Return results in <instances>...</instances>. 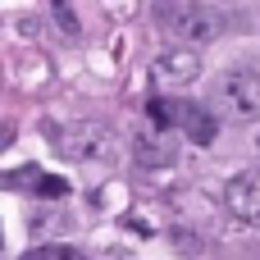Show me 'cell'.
Segmentation results:
<instances>
[{"label": "cell", "instance_id": "6", "mask_svg": "<svg viewBox=\"0 0 260 260\" xmlns=\"http://www.w3.org/2000/svg\"><path fill=\"white\" fill-rule=\"evenodd\" d=\"M197 73H201V50L169 46V50H160V59H155V78L169 82V87H187Z\"/></svg>", "mask_w": 260, "mask_h": 260}, {"label": "cell", "instance_id": "9", "mask_svg": "<svg viewBox=\"0 0 260 260\" xmlns=\"http://www.w3.org/2000/svg\"><path fill=\"white\" fill-rule=\"evenodd\" d=\"M64 233V229H73V219L69 215H55V210H37V219H32V238H46V233Z\"/></svg>", "mask_w": 260, "mask_h": 260}, {"label": "cell", "instance_id": "1", "mask_svg": "<svg viewBox=\"0 0 260 260\" xmlns=\"http://www.w3.org/2000/svg\"><path fill=\"white\" fill-rule=\"evenodd\" d=\"M155 23H160V32H169V37H174L178 46H187V50H197L201 41H215V37L224 32L219 9H210V5H192V0L155 5Z\"/></svg>", "mask_w": 260, "mask_h": 260}, {"label": "cell", "instance_id": "5", "mask_svg": "<svg viewBox=\"0 0 260 260\" xmlns=\"http://www.w3.org/2000/svg\"><path fill=\"white\" fill-rule=\"evenodd\" d=\"M133 160L142 169H169V165H178V133H155V128L137 133L133 137Z\"/></svg>", "mask_w": 260, "mask_h": 260}, {"label": "cell", "instance_id": "2", "mask_svg": "<svg viewBox=\"0 0 260 260\" xmlns=\"http://www.w3.org/2000/svg\"><path fill=\"white\" fill-rule=\"evenodd\" d=\"M46 142L59 160H110V151H114V133L101 119H78L64 128H50Z\"/></svg>", "mask_w": 260, "mask_h": 260}, {"label": "cell", "instance_id": "3", "mask_svg": "<svg viewBox=\"0 0 260 260\" xmlns=\"http://www.w3.org/2000/svg\"><path fill=\"white\" fill-rule=\"evenodd\" d=\"M215 110L229 123H256L260 119V73H251V69H229L215 82Z\"/></svg>", "mask_w": 260, "mask_h": 260}, {"label": "cell", "instance_id": "8", "mask_svg": "<svg viewBox=\"0 0 260 260\" xmlns=\"http://www.w3.org/2000/svg\"><path fill=\"white\" fill-rule=\"evenodd\" d=\"M50 18H55V27H59V37H69V41H78L82 37V23H78V14H73V5H55L50 9Z\"/></svg>", "mask_w": 260, "mask_h": 260}, {"label": "cell", "instance_id": "7", "mask_svg": "<svg viewBox=\"0 0 260 260\" xmlns=\"http://www.w3.org/2000/svg\"><path fill=\"white\" fill-rule=\"evenodd\" d=\"M174 133H187L197 146H210L215 137H219V119H215V110H206V105H178V128Z\"/></svg>", "mask_w": 260, "mask_h": 260}, {"label": "cell", "instance_id": "4", "mask_svg": "<svg viewBox=\"0 0 260 260\" xmlns=\"http://www.w3.org/2000/svg\"><path fill=\"white\" fill-rule=\"evenodd\" d=\"M224 210L242 224H260V169H247L238 178H229L224 187Z\"/></svg>", "mask_w": 260, "mask_h": 260}, {"label": "cell", "instance_id": "10", "mask_svg": "<svg viewBox=\"0 0 260 260\" xmlns=\"http://www.w3.org/2000/svg\"><path fill=\"white\" fill-rule=\"evenodd\" d=\"M32 192H37L41 201H59V197L69 192V178H55V174H41V178L32 183Z\"/></svg>", "mask_w": 260, "mask_h": 260}]
</instances>
